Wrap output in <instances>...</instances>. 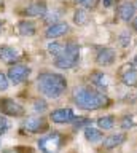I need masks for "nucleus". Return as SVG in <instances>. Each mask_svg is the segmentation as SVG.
<instances>
[{
  "mask_svg": "<svg viewBox=\"0 0 137 153\" xmlns=\"http://www.w3.org/2000/svg\"><path fill=\"white\" fill-rule=\"evenodd\" d=\"M3 7V0H0V8H2Z\"/></svg>",
  "mask_w": 137,
  "mask_h": 153,
  "instance_id": "nucleus-34",
  "label": "nucleus"
},
{
  "mask_svg": "<svg viewBox=\"0 0 137 153\" xmlns=\"http://www.w3.org/2000/svg\"><path fill=\"white\" fill-rule=\"evenodd\" d=\"M84 137H86V140H88V142L96 143V142L104 140V132H102V129L93 128V124H91V126L84 128Z\"/></svg>",
  "mask_w": 137,
  "mask_h": 153,
  "instance_id": "nucleus-16",
  "label": "nucleus"
},
{
  "mask_svg": "<svg viewBox=\"0 0 137 153\" xmlns=\"http://www.w3.org/2000/svg\"><path fill=\"white\" fill-rule=\"evenodd\" d=\"M132 27H134V30L137 32V16H134V19H132Z\"/></svg>",
  "mask_w": 137,
  "mask_h": 153,
  "instance_id": "nucleus-32",
  "label": "nucleus"
},
{
  "mask_svg": "<svg viewBox=\"0 0 137 153\" xmlns=\"http://www.w3.org/2000/svg\"><path fill=\"white\" fill-rule=\"evenodd\" d=\"M78 61H80V46L75 42H69L65 45L64 53L54 59V67L61 70H69L73 69L78 64Z\"/></svg>",
  "mask_w": 137,
  "mask_h": 153,
  "instance_id": "nucleus-3",
  "label": "nucleus"
},
{
  "mask_svg": "<svg viewBox=\"0 0 137 153\" xmlns=\"http://www.w3.org/2000/svg\"><path fill=\"white\" fill-rule=\"evenodd\" d=\"M136 7H137V5L132 3V2L121 3L120 7H118V16H120L121 21H124V22L132 21L134 16H136Z\"/></svg>",
  "mask_w": 137,
  "mask_h": 153,
  "instance_id": "nucleus-12",
  "label": "nucleus"
},
{
  "mask_svg": "<svg viewBox=\"0 0 137 153\" xmlns=\"http://www.w3.org/2000/svg\"><path fill=\"white\" fill-rule=\"evenodd\" d=\"M18 57H19V51H18L16 48H11V46H7V45L0 46V61L11 64V62H15Z\"/></svg>",
  "mask_w": 137,
  "mask_h": 153,
  "instance_id": "nucleus-14",
  "label": "nucleus"
},
{
  "mask_svg": "<svg viewBox=\"0 0 137 153\" xmlns=\"http://www.w3.org/2000/svg\"><path fill=\"white\" fill-rule=\"evenodd\" d=\"M16 152H26V153H32V148H24V147H16Z\"/></svg>",
  "mask_w": 137,
  "mask_h": 153,
  "instance_id": "nucleus-31",
  "label": "nucleus"
},
{
  "mask_svg": "<svg viewBox=\"0 0 137 153\" xmlns=\"http://www.w3.org/2000/svg\"><path fill=\"white\" fill-rule=\"evenodd\" d=\"M46 11H48V7H46L45 2H32V3H29L24 10H22V14L30 16V18H35V16L43 18L46 14Z\"/></svg>",
  "mask_w": 137,
  "mask_h": 153,
  "instance_id": "nucleus-11",
  "label": "nucleus"
},
{
  "mask_svg": "<svg viewBox=\"0 0 137 153\" xmlns=\"http://www.w3.org/2000/svg\"><path fill=\"white\" fill-rule=\"evenodd\" d=\"M10 128H11V123L8 121L5 117H0V136L5 134V132H8V131H10Z\"/></svg>",
  "mask_w": 137,
  "mask_h": 153,
  "instance_id": "nucleus-27",
  "label": "nucleus"
},
{
  "mask_svg": "<svg viewBox=\"0 0 137 153\" xmlns=\"http://www.w3.org/2000/svg\"><path fill=\"white\" fill-rule=\"evenodd\" d=\"M21 128L27 132H32V134H37V132H43L48 129V124L41 117H29L22 121Z\"/></svg>",
  "mask_w": 137,
  "mask_h": 153,
  "instance_id": "nucleus-8",
  "label": "nucleus"
},
{
  "mask_svg": "<svg viewBox=\"0 0 137 153\" xmlns=\"http://www.w3.org/2000/svg\"><path fill=\"white\" fill-rule=\"evenodd\" d=\"M69 32V24L67 22H62V21H58L54 24H50L45 30V37L46 38H58V37H62Z\"/></svg>",
  "mask_w": 137,
  "mask_h": 153,
  "instance_id": "nucleus-10",
  "label": "nucleus"
},
{
  "mask_svg": "<svg viewBox=\"0 0 137 153\" xmlns=\"http://www.w3.org/2000/svg\"><path fill=\"white\" fill-rule=\"evenodd\" d=\"M73 104L78 108L86 110V112H93V110H99L105 107L110 102L107 94H104L101 89H91V88H75L72 93Z\"/></svg>",
  "mask_w": 137,
  "mask_h": 153,
  "instance_id": "nucleus-1",
  "label": "nucleus"
},
{
  "mask_svg": "<svg viewBox=\"0 0 137 153\" xmlns=\"http://www.w3.org/2000/svg\"><path fill=\"white\" fill-rule=\"evenodd\" d=\"M121 81L124 86H127V88L137 86V69H127L124 74L121 75Z\"/></svg>",
  "mask_w": 137,
  "mask_h": 153,
  "instance_id": "nucleus-17",
  "label": "nucleus"
},
{
  "mask_svg": "<svg viewBox=\"0 0 137 153\" xmlns=\"http://www.w3.org/2000/svg\"><path fill=\"white\" fill-rule=\"evenodd\" d=\"M0 32H2V21H0Z\"/></svg>",
  "mask_w": 137,
  "mask_h": 153,
  "instance_id": "nucleus-35",
  "label": "nucleus"
},
{
  "mask_svg": "<svg viewBox=\"0 0 137 153\" xmlns=\"http://www.w3.org/2000/svg\"><path fill=\"white\" fill-rule=\"evenodd\" d=\"M0 113L7 115V117H22L24 107L10 97H3L0 99Z\"/></svg>",
  "mask_w": 137,
  "mask_h": 153,
  "instance_id": "nucleus-6",
  "label": "nucleus"
},
{
  "mask_svg": "<svg viewBox=\"0 0 137 153\" xmlns=\"http://www.w3.org/2000/svg\"><path fill=\"white\" fill-rule=\"evenodd\" d=\"M8 80L10 83L13 85H21L29 78L30 75V67L26 65V64H16V65H11L8 69Z\"/></svg>",
  "mask_w": 137,
  "mask_h": 153,
  "instance_id": "nucleus-5",
  "label": "nucleus"
},
{
  "mask_svg": "<svg viewBox=\"0 0 137 153\" xmlns=\"http://www.w3.org/2000/svg\"><path fill=\"white\" fill-rule=\"evenodd\" d=\"M116 59V51L113 48H99L96 53V64L101 67H108L112 65Z\"/></svg>",
  "mask_w": 137,
  "mask_h": 153,
  "instance_id": "nucleus-9",
  "label": "nucleus"
},
{
  "mask_svg": "<svg viewBox=\"0 0 137 153\" xmlns=\"http://www.w3.org/2000/svg\"><path fill=\"white\" fill-rule=\"evenodd\" d=\"M136 5H137V3H136Z\"/></svg>",
  "mask_w": 137,
  "mask_h": 153,
  "instance_id": "nucleus-37",
  "label": "nucleus"
},
{
  "mask_svg": "<svg viewBox=\"0 0 137 153\" xmlns=\"http://www.w3.org/2000/svg\"><path fill=\"white\" fill-rule=\"evenodd\" d=\"M124 140H126V134H124V132H116V134H112V136L105 137V139L102 140V143H104V148L112 150V148L120 147Z\"/></svg>",
  "mask_w": 137,
  "mask_h": 153,
  "instance_id": "nucleus-13",
  "label": "nucleus"
},
{
  "mask_svg": "<svg viewBox=\"0 0 137 153\" xmlns=\"http://www.w3.org/2000/svg\"><path fill=\"white\" fill-rule=\"evenodd\" d=\"M93 124V120L91 118H75V123H73V129L78 131V129H83V128H88Z\"/></svg>",
  "mask_w": 137,
  "mask_h": 153,
  "instance_id": "nucleus-22",
  "label": "nucleus"
},
{
  "mask_svg": "<svg viewBox=\"0 0 137 153\" xmlns=\"http://www.w3.org/2000/svg\"><path fill=\"white\" fill-rule=\"evenodd\" d=\"M88 21H89V14L86 8H78L73 14V22L77 26H84V24H88Z\"/></svg>",
  "mask_w": 137,
  "mask_h": 153,
  "instance_id": "nucleus-20",
  "label": "nucleus"
},
{
  "mask_svg": "<svg viewBox=\"0 0 137 153\" xmlns=\"http://www.w3.org/2000/svg\"><path fill=\"white\" fill-rule=\"evenodd\" d=\"M134 65H137V54H136V57H134Z\"/></svg>",
  "mask_w": 137,
  "mask_h": 153,
  "instance_id": "nucleus-33",
  "label": "nucleus"
},
{
  "mask_svg": "<svg viewBox=\"0 0 137 153\" xmlns=\"http://www.w3.org/2000/svg\"><path fill=\"white\" fill-rule=\"evenodd\" d=\"M8 86H10V80H8V75H5V74H2V72H0V91L8 89Z\"/></svg>",
  "mask_w": 137,
  "mask_h": 153,
  "instance_id": "nucleus-28",
  "label": "nucleus"
},
{
  "mask_svg": "<svg viewBox=\"0 0 137 153\" xmlns=\"http://www.w3.org/2000/svg\"><path fill=\"white\" fill-rule=\"evenodd\" d=\"M59 18H61V13L59 11H46V14L41 19H43L46 24H54V22H58Z\"/></svg>",
  "mask_w": 137,
  "mask_h": 153,
  "instance_id": "nucleus-23",
  "label": "nucleus"
},
{
  "mask_svg": "<svg viewBox=\"0 0 137 153\" xmlns=\"http://www.w3.org/2000/svg\"><path fill=\"white\" fill-rule=\"evenodd\" d=\"M46 110H48V104H46L43 99H39V100H35V102H34V112L35 113L41 115V113H45Z\"/></svg>",
  "mask_w": 137,
  "mask_h": 153,
  "instance_id": "nucleus-24",
  "label": "nucleus"
},
{
  "mask_svg": "<svg viewBox=\"0 0 137 153\" xmlns=\"http://www.w3.org/2000/svg\"><path fill=\"white\" fill-rule=\"evenodd\" d=\"M101 2H102V5H104L105 8H110L112 5L115 3V0H101Z\"/></svg>",
  "mask_w": 137,
  "mask_h": 153,
  "instance_id": "nucleus-30",
  "label": "nucleus"
},
{
  "mask_svg": "<svg viewBox=\"0 0 137 153\" xmlns=\"http://www.w3.org/2000/svg\"><path fill=\"white\" fill-rule=\"evenodd\" d=\"M118 43H120V46H123V48L129 46L131 45V35L127 32L120 33V37H118Z\"/></svg>",
  "mask_w": 137,
  "mask_h": 153,
  "instance_id": "nucleus-26",
  "label": "nucleus"
},
{
  "mask_svg": "<svg viewBox=\"0 0 137 153\" xmlns=\"http://www.w3.org/2000/svg\"><path fill=\"white\" fill-rule=\"evenodd\" d=\"M121 128L124 129V131H127V129H131V128H134V120H132L131 115H124L121 120Z\"/></svg>",
  "mask_w": 137,
  "mask_h": 153,
  "instance_id": "nucleus-25",
  "label": "nucleus"
},
{
  "mask_svg": "<svg viewBox=\"0 0 137 153\" xmlns=\"http://www.w3.org/2000/svg\"><path fill=\"white\" fill-rule=\"evenodd\" d=\"M62 143L64 137L61 132H50L39 139V148L41 153H59Z\"/></svg>",
  "mask_w": 137,
  "mask_h": 153,
  "instance_id": "nucleus-4",
  "label": "nucleus"
},
{
  "mask_svg": "<svg viewBox=\"0 0 137 153\" xmlns=\"http://www.w3.org/2000/svg\"><path fill=\"white\" fill-rule=\"evenodd\" d=\"M64 50H65V46L62 45V43H59V42H51L50 45H48V53L54 57V59L62 54Z\"/></svg>",
  "mask_w": 137,
  "mask_h": 153,
  "instance_id": "nucleus-21",
  "label": "nucleus"
},
{
  "mask_svg": "<svg viewBox=\"0 0 137 153\" xmlns=\"http://www.w3.org/2000/svg\"><path fill=\"white\" fill-rule=\"evenodd\" d=\"M37 89L40 91L45 97L58 99L61 97L65 89H67V80L61 74H53V72H43L37 76Z\"/></svg>",
  "mask_w": 137,
  "mask_h": 153,
  "instance_id": "nucleus-2",
  "label": "nucleus"
},
{
  "mask_svg": "<svg viewBox=\"0 0 137 153\" xmlns=\"http://www.w3.org/2000/svg\"><path fill=\"white\" fill-rule=\"evenodd\" d=\"M75 118H77V115L72 108H56L53 112L50 113V120L56 124H67V123H73Z\"/></svg>",
  "mask_w": 137,
  "mask_h": 153,
  "instance_id": "nucleus-7",
  "label": "nucleus"
},
{
  "mask_svg": "<svg viewBox=\"0 0 137 153\" xmlns=\"http://www.w3.org/2000/svg\"><path fill=\"white\" fill-rule=\"evenodd\" d=\"M97 126L102 131H110V129L115 126V117L112 115H105V117H101L97 120Z\"/></svg>",
  "mask_w": 137,
  "mask_h": 153,
  "instance_id": "nucleus-19",
  "label": "nucleus"
},
{
  "mask_svg": "<svg viewBox=\"0 0 137 153\" xmlns=\"http://www.w3.org/2000/svg\"><path fill=\"white\" fill-rule=\"evenodd\" d=\"M0 143H2V140H0Z\"/></svg>",
  "mask_w": 137,
  "mask_h": 153,
  "instance_id": "nucleus-36",
  "label": "nucleus"
},
{
  "mask_svg": "<svg viewBox=\"0 0 137 153\" xmlns=\"http://www.w3.org/2000/svg\"><path fill=\"white\" fill-rule=\"evenodd\" d=\"M77 3H80L83 8H86V10H89V8H93L94 5H96V2L97 0H75Z\"/></svg>",
  "mask_w": 137,
  "mask_h": 153,
  "instance_id": "nucleus-29",
  "label": "nucleus"
},
{
  "mask_svg": "<svg viewBox=\"0 0 137 153\" xmlns=\"http://www.w3.org/2000/svg\"><path fill=\"white\" fill-rule=\"evenodd\" d=\"M91 83L94 86H97L99 89H105L107 85H108V78L105 74H102V72H93L91 74Z\"/></svg>",
  "mask_w": 137,
  "mask_h": 153,
  "instance_id": "nucleus-18",
  "label": "nucleus"
},
{
  "mask_svg": "<svg viewBox=\"0 0 137 153\" xmlns=\"http://www.w3.org/2000/svg\"><path fill=\"white\" fill-rule=\"evenodd\" d=\"M37 26L34 21H27V19H22V21L18 22V32L21 33L22 37H32L35 35Z\"/></svg>",
  "mask_w": 137,
  "mask_h": 153,
  "instance_id": "nucleus-15",
  "label": "nucleus"
}]
</instances>
